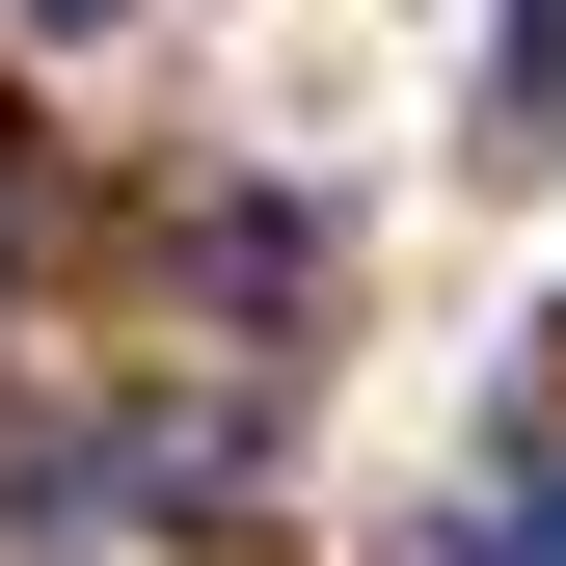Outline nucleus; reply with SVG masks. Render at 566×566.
<instances>
[{
  "label": "nucleus",
  "mask_w": 566,
  "mask_h": 566,
  "mask_svg": "<svg viewBox=\"0 0 566 566\" xmlns=\"http://www.w3.org/2000/svg\"><path fill=\"white\" fill-rule=\"evenodd\" d=\"M485 82H513L485 135H513V163H539V135H566V0H513V54H485Z\"/></svg>",
  "instance_id": "f257e3e1"
},
{
  "label": "nucleus",
  "mask_w": 566,
  "mask_h": 566,
  "mask_svg": "<svg viewBox=\"0 0 566 566\" xmlns=\"http://www.w3.org/2000/svg\"><path fill=\"white\" fill-rule=\"evenodd\" d=\"M459 566H566V459H539V485H485V513H459Z\"/></svg>",
  "instance_id": "f03ea898"
},
{
  "label": "nucleus",
  "mask_w": 566,
  "mask_h": 566,
  "mask_svg": "<svg viewBox=\"0 0 566 566\" xmlns=\"http://www.w3.org/2000/svg\"><path fill=\"white\" fill-rule=\"evenodd\" d=\"M0 28H108V0H0Z\"/></svg>",
  "instance_id": "7ed1b4c3"
}]
</instances>
